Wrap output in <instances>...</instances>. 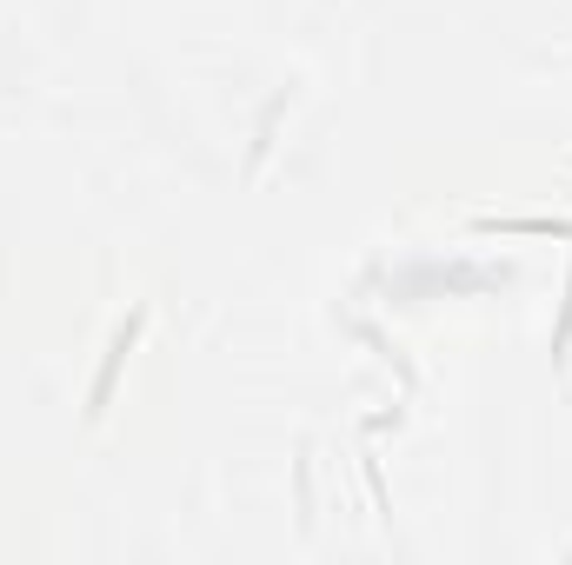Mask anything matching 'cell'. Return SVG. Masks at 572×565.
I'll use <instances>...</instances> for the list:
<instances>
[{"label":"cell","instance_id":"1","mask_svg":"<svg viewBox=\"0 0 572 565\" xmlns=\"http://www.w3.org/2000/svg\"><path fill=\"white\" fill-rule=\"evenodd\" d=\"M133 333H140V313L113 333V353H107V366H100V380H93V413L107 406V393H113V373H120V360H127V346H133Z\"/></svg>","mask_w":572,"mask_h":565}]
</instances>
